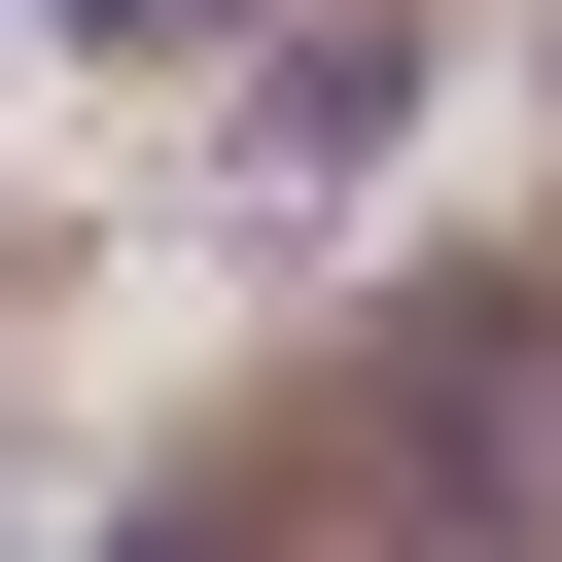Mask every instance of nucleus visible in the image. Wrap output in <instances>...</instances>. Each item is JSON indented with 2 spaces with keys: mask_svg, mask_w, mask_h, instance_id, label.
I'll return each instance as SVG.
<instances>
[{
  "mask_svg": "<svg viewBox=\"0 0 562 562\" xmlns=\"http://www.w3.org/2000/svg\"><path fill=\"white\" fill-rule=\"evenodd\" d=\"M140 35H176V0H140Z\"/></svg>",
  "mask_w": 562,
  "mask_h": 562,
  "instance_id": "obj_1",
  "label": "nucleus"
}]
</instances>
